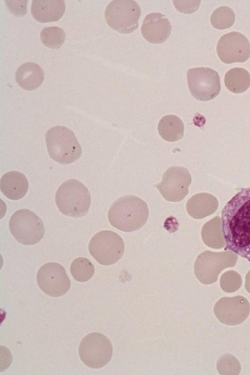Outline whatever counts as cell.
<instances>
[{"mask_svg":"<svg viewBox=\"0 0 250 375\" xmlns=\"http://www.w3.org/2000/svg\"><path fill=\"white\" fill-rule=\"evenodd\" d=\"M235 16L233 10L226 6L216 9L212 13L210 20L215 28L224 29L229 28L235 22Z\"/></svg>","mask_w":250,"mask_h":375,"instance_id":"obj_25","label":"cell"},{"mask_svg":"<svg viewBox=\"0 0 250 375\" xmlns=\"http://www.w3.org/2000/svg\"><path fill=\"white\" fill-rule=\"evenodd\" d=\"M55 201L60 211L72 217L85 216L89 210L90 194L80 181L70 179L64 182L58 189Z\"/></svg>","mask_w":250,"mask_h":375,"instance_id":"obj_3","label":"cell"},{"mask_svg":"<svg viewBox=\"0 0 250 375\" xmlns=\"http://www.w3.org/2000/svg\"><path fill=\"white\" fill-rule=\"evenodd\" d=\"M113 348L110 340L104 334L92 332L81 341L79 354L82 362L89 368L99 369L111 360Z\"/></svg>","mask_w":250,"mask_h":375,"instance_id":"obj_9","label":"cell"},{"mask_svg":"<svg viewBox=\"0 0 250 375\" xmlns=\"http://www.w3.org/2000/svg\"><path fill=\"white\" fill-rule=\"evenodd\" d=\"M221 220L225 250L250 262V187L242 188L227 203Z\"/></svg>","mask_w":250,"mask_h":375,"instance_id":"obj_1","label":"cell"},{"mask_svg":"<svg viewBox=\"0 0 250 375\" xmlns=\"http://www.w3.org/2000/svg\"><path fill=\"white\" fill-rule=\"evenodd\" d=\"M37 281L44 293L55 297L64 295L71 286L64 268L55 262L47 263L41 266L37 274Z\"/></svg>","mask_w":250,"mask_h":375,"instance_id":"obj_12","label":"cell"},{"mask_svg":"<svg viewBox=\"0 0 250 375\" xmlns=\"http://www.w3.org/2000/svg\"><path fill=\"white\" fill-rule=\"evenodd\" d=\"M18 85L27 90H33L39 87L43 81V69L37 64L27 62L17 69L15 75Z\"/></svg>","mask_w":250,"mask_h":375,"instance_id":"obj_19","label":"cell"},{"mask_svg":"<svg viewBox=\"0 0 250 375\" xmlns=\"http://www.w3.org/2000/svg\"><path fill=\"white\" fill-rule=\"evenodd\" d=\"M218 206V201L213 195L201 193L194 195L188 200L186 209L190 216L201 219L213 214Z\"/></svg>","mask_w":250,"mask_h":375,"instance_id":"obj_18","label":"cell"},{"mask_svg":"<svg viewBox=\"0 0 250 375\" xmlns=\"http://www.w3.org/2000/svg\"><path fill=\"white\" fill-rule=\"evenodd\" d=\"M157 128L161 137L168 142L178 141L184 135V123L175 115H167L163 117L159 122Z\"/></svg>","mask_w":250,"mask_h":375,"instance_id":"obj_21","label":"cell"},{"mask_svg":"<svg viewBox=\"0 0 250 375\" xmlns=\"http://www.w3.org/2000/svg\"><path fill=\"white\" fill-rule=\"evenodd\" d=\"M141 30L143 37L147 41L158 44L164 42L168 38L172 26L165 15L153 12L145 18Z\"/></svg>","mask_w":250,"mask_h":375,"instance_id":"obj_15","label":"cell"},{"mask_svg":"<svg viewBox=\"0 0 250 375\" xmlns=\"http://www.w3.org/2000/svg\"><path fill=\"white\" fill-rule=\"evenodd\" d=\"M148 215V206L145 201L136 196L127 195L112 203L108 219L113 227L130 232L141 228L146 222Z\"/></svg>","mask_w":250,"mask_h":375,"instance_id":"obj_2","label":"cell"},{"mask_svg":"<svg viewBox=\"0 0 250 375\" xmlns=\"http://www.w3.org/2000/svg\"><path fill=\"white\" fill-rule=\"evenodd\" d=\"M141 11L138 4L133 0H114L106 6L104 18L107 24L114 30L123 34L135 30Z\"/></svg>","mask_w":250,"mask_h":375,"instance_id":"obj_7","label":"cell"},{"mask_svg":"<svg viewBox=\"0 0 250 375\" xmlns=\"http://www.w3.org/2000/svg\"><path fill=\"white\" fill-rule=\"evenodd\" d=\"M201 236L205 244L210 248L220 249L225 247L221 218L216 216L206 222L202 228Z\"/></svg>","mask_w":250,"mask_h":375,"instance_id":"obj_20","label":"cell"},{"mask_svg":"<svg viewBox=\"0 0 250 375\" xmlns=\"http://www.w3.org/2000/svg\"><path fill=\"white\" fill-rule=\"evenodd\" d=\"M213 311L222 323L236 326L247 319L250 314V305L248 300L241 295L224 297L216 303Z\"/></svg>","mask_w":250,"mask_h":375,"instance_id":"obj_13","label":"cell"},{"mask_svg":"<svg viewBox=\"0 0 250 375\" xmlns=\"http://www.w3.org/2000/svg\"><path fill=\"white\" fill-rule=\"evenodd\" d=\"M27 2V0H5L10 12L18 17H22L26 14Z\"/></svg>","mask_w":250,"mask_h":375,"instance_id":"obj_28","label":"cell"},{"mask_svg":"<svg viewBox=\"0 0 250 375\" xmlns=\"http://www.w3.org/2000/svg\"><path fill=\"white\" fill-rule=\"evenodd\" d=\"M191 182V177L187 168L173 166L164 173L161 182L155 187L167 200L178 202L188 195Z\"/></svg>","mask_w":250,"mask_h":375,"instance_id":"obj_11","label":"cell"},{"mask_svg":"<svg viewBox=\"0 0 250 375\" xmlns=\"http://www.w3.org/2000/svg\"><path fill=\"white\" fill-rule=\"evenodd\" d=\"M237 260V255L230 250L220 252L206 250L199 255L195 262V275L203 284H213L222 270L234 266Z\"/></svg>","mask_w":250,"mask_h":375,"instance_id":"obj_5","label":"cell"},{"mask_svg":"<svg viewBox=\"0 0 250 375\" xmlns=\"http://www.w3.org/2000/svg\"><path fill=\"white\" fill-rule=\"evenodd\" d=\"M65 10V5L63 0H33L31 13L37 21L48 22L60 20Z\"/></svg>","mask_w":250,"mask_h":375,"instance_id":"obj_16","label":"cell"},{"mask_svg":"<svg viewBox=\"0 0 250 375\" xmlns=\"http://www.w3.org/2000/svg\"><path fill=\"white\" fill-rule=\"evenodd\" d=\"M187 80L191 95L199 101L212 100L221 90L219 74L210 68L199 67L188 69Z\"/></svg>","mask_w":250,"mask_h":375,"instance_id":"obj_10","label":"cell"},{"mask_svg":"<svg viewBox=\"0 0 250 375\" xmlns=\"http://www.w3.org/2000/svg\"><path fill=\"white\" fill-rule=\"evenodd\" d=\"M45 141L50 157L59 163L68 164L81 156V145L74 133L67 128L52 127L45 134Z\"/></svg>","mask_w":250,"mask_h":375,"instance_id":"obj_4","label":"cell"},{"mask_svg":"<svg viewBox=\"0 0 250 375\" xmlns=\"http://www.w3.org/2000/svg\"><path fill=\"white\" fill-rule=\"evenodd\" d=\"M217 52L224 63L245 62L250 56V44L243 34L237 32H229L220 38Z\"/></svg>","mask_w":250,"mask_h":375,"instance_id":"obj_14","label":"cell"},{"mask_svg":"<svg viewBox=\"0 0 250 375\" xmlns=\"http://www.w3.org/2000/svg\"><path fill=\"white\" fill-rule=\"evenodd\" d=\"M94 272V265L86 258H77L71 264V274L74 279L78 282L88 281L92 277Z\"/></svg>","mask_w":250,"mask_h":375,"instance_id":"obj_23","label":"cell"},{"mask_svg":"<svg viewBox=\"0 0 250 375\" xmlns=\"http://www.w3.org/2000/svg\"><path fill=\"white\" fill-rule=\"evenodd\" d=\"M224 83L226 87L231 92L235 93H243L250 86V74L243 68H231L225 75Z\"/></svg>","mask_w":250,"mask_h":375,"instance_id":"obj_22","label":"cell"},{"mask_svg":"<svg viewBox=\"0 0 250 375\" xmlns=\"http://www.w3.org/2000/svg\"><path fill=\"white\" fill-rule=\"evenodd\" d=\"M10 232L20 243L33 245L39 243L45 233L42 221L35 213L27 209L16 211L9 222Z\"/></svg>","mask_w":250,"mask_h":375,"instance_id":"obj_6","label":"cell"},{"mask_svg":"<svg viewBox=\"0 0 250 375\" xmlns=\"http://www.w3.org/2000/svg\"><path fill=\"white\" fill-rule=\"evenodd\" d=\"M91 255L101 265H109L117 262L123 256L125 244L116 233L104 230L97 233L88 245Z\"/></svg>","mask_w":250,"mask_h":375,"instance_id":"obj_8","label":"cell"},{"mask_svg":"<svg viewBox=\"0 0 250 375\" xmlns=\"http://www.w3.org/2000/svg\"><path fill=\"white\" fill-rule=\"evenodd\" d=\"M245 287L247 291L250 294V270L246 275Z\"/></svg>","mask_w":250,"mask_h":375,"instance_id":"obj_29","label":"cell"},{"mask_svg":"<svg viewBox=\"0 0 250 375\" xmlns=\"http://www.w3.org/2000/svg\"><path fill=\"white\" fill-rule=\"evenodd\" d=\"M28 189V181L25 176L18 171H12L4 174L0 180V189L8 199L18 200L22 199Z\"/></svg>","mask_w":250,"mask_h":375,"instance_id":"obj_17","label":"cell"},{"mask_svg":"<svg viewBox=\"0 0 250 375\" xmlns=\"http://www.w3.org/2000/svg\"><path fill=\"white\" fill-rule=\"evenodd\" d=\"M65 38L64 30L56 26L45 27L40 33L42 43L45 46L52 49L60 48L64 43Z\"/></svg>","mask_w":250,"mask_h":375,"instance_id":"obj_24","label":"cell"},{"mask_svg":"<svg viewBox=\"0 0 250 375\" xmlns=\"http://www.w3.org/2000/svg\"><path fill=\"white\" fill-rule=\"evenodd\" d=\"M217 369L220 375H238L241 366L239 361L233 355H222L217 362Z\"/></svg>","mask_w":250,"mask_h":375,"instance_id":"obj_26","label":"cell"},{"mask_svg":"<svg viewBox=\"0 0 250 375\" xmlns=\"http://www.w3.org/2000/svg\"><path fill=\"white\" fill-rule=\"evenodd\" d=\"M242 279L241 275L234 270H229L221 276L220 284L221 289L226 292L232 293L237 291L241 287Z\"/></svg>","mask_w":250,"mask_h":375,"instance_id":"obj_27","label":"cell"}]
</instances>
